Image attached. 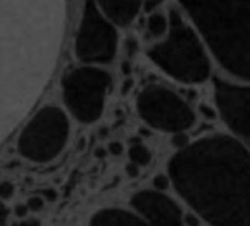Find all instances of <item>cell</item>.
Masks as SVG:
<instances>
[{
	"label": "cell",
	"instance_id": "cell-1",
	"mask_svg": "<svg viewBox=\"0 0 250 226\" xmlns=\"http://www.w3.org/2000/svg\"><path fill=\"white\" fill-rule=\"evenodd\" d=\"M167 179L208 225L249 226V150L238 138L187 143L169 159Z\"/></svg>",
	"mask_w": 250,
	"mask_h": 226
},
{
	"label": "cell",
	"instance_id": "cell-2",
	"mask_svg": "<svg viewBox=\"0 0 250 226\" xmlns=\"http://www.w3.org/2000/svg\"><path fill=\"white\" fill-rule=\"evenodd\" d=\"M217 62L249 80V0H178Z\"/></svg>",
	"mask_w": 250,
	"mask_h": 226
},
{
	"label": "cell",
	"instance_id": "cell-3",
	"mask_svg": "<svg viewBox=\"0 0 250 226\" xmlns=\"http://www.w3.org/2000/svg\"><path fill=\"white\" fill-rule=\"evenodd\" d=\"M148 59L167 76L185 85L203 83L211 74L210 57L201 37L187 25L176 7L169 9L166 37L148 50Z\"/></svg>",
	"mask_w": 250,
	"mask_h": 226
},
{
	"label": "cell",
	"instance_id": "cell-4",
	"mask_svg": "<svg viewBox=\"0 0 250 226\" xmlns=\"http://www.w3.org/2000/svg\"><path fill=\"white\" fill-rule=\"evenodd\" d=\"M69 118L58 106H44L23 127L18 152L34 163L53 161L69 140Z\"/></svg>",
	"mask_w": 250,
	"mask_h": 226
},
{
	"label": "cell",
	"instance_id": "cell-5",
	"mask_svg": "<svg viewBox=\"0 0 250 226\" xmlns=\"http://www.w3.org/2000/svg\"><path fill=\"white\" fill-rule=\"evenodd\" d=\"M109 72L95 66H80L67 71L62 78L63 103L81 124H92L103 115Z\"/></svg>",
	"mask_w": 250,
	"mask_h": 226
},
{
	"label": "cell",
	"instance_id": "cell-6",
	"mask_svg": "<svg viewBox=\"0 0 250 226\" xmlns=\"http://www.w3.org/2000/svg\"><path fill=\"white\" fill-rule=\"evenodd\" d=\"M138 112L145 122L157 131L185 133L196 124L192 106L164 85H146L138 95Z\"/></svg>",
	"mask_w": 250,
	"mask_h": 226
},
{
	"label": "cell",
	"instance_id": "cell-7",
	"mask_svg": "<svg viewBox=\"0 0 250 226\" xmlns=\"http://www.w3.org/2000/svg\"><path fill=\"white\" fill-rule=\"evenodd\" d=\"M118 50V34L104 18L95 0H85L80 28L74 41L76 59L85 64H109Z\"/></svg>",
	"mask_w": 250,
	"mask_h": 226
},
{
	"label": "cell",
	"instance_id": "cell-8",
	"mask_svg": "<svg viewBox=\"0 0 250 226\" xmlns=\"http://www.w3.org/2000/svg\"><path fill=\"white\" fill-rule=\"evenodd\" d=\"M213 95L224 124L234 138L245 143L249 140V87L215 78Z\"/></svg>",
	"mask_w": 250,
	"mask_h": 226
},
{
	"label": "cell",
	"instance_id": "cell-9",
	"mask_svg": "<svg viewBox=\"0 0 250 226\" xmlns=\"http://www.w3.org/2000/svg\"><path fill=\"white\" fill-rule=\"evenodd\" d=\"M130 205L148 226H185L182 208L162 191H139L130 198Z\"/></svg>",
	"mask_w": 250,
	"mask_h": 226
},
{
	"label": "cell",
	"instance_id": "cell-10",
	"mask_svg": "<svg viewBox=\"0 0 250 226\" xmlns=\"http://www.w3.org/2000/svg\"><path fill=\"white\" fill-rule=\"evenodd\" d=\"M99 11L116 27H129L138 18L145 0H95Z\"/></svg>",
	"mask_w": 250,
	"mask_h": 226
},
{
	"label": "cell",
	"instance_id": "cell-11",
	"mask_svg": "<svg viewBox=\"0 0 250 226\" xmlns=\"http://www.w3.org/2000/svg\"><path fill=\"white\" fill-rule=\"evenodd\" d=\"M90 226H148L145 219L124 208H103L92 216Z\"/></svg>",
	"mask_w": 250,
	"mask_h": 226
},
{
	"label": "cell",
	"instance_id": "cell-12",
	"mask_svg": "<svg viewBox=\"0 0 250 226\" xmlns=\"http://www.w3.org/2000/svg\"><path fill=\"white\" fill-rule=\"evenodd\" d=\"M167 32V16L162 13H152L146 18V34L150 37H162Z\"/></svg>",
	"mask_w": 250,
	"mask_h": 226
},
{
	"label": "cell",
	"instance_id": "cell-13",
	"mask_svg": "<svg viewBox=\"0 0 250 226\" xmlns=\"http://www.w3.org/2000/svg\"><path fill=\"white\" fill-rule=\"evenodd\" d=\"M129 159L130 163L138 164V166H146L152 161V152L146 145L143 143H132L129 147Z\"/></svg>",
	"mask_w": 250,
	"mask_h": 226
},
{
	"label": "cell",
	"instance_id": "cell-14",
	"mask_svg": "<svg viewBox=\"0 0 250 226\" xmlns=\"http://www.w3.org/2000/svg\"><path fill=\"white\" fill-rule=\"evenodd\" d=\"M28 207V210L30 212H39V210H42L46 205V200L42 198V196H32V198H28V202L25 203Z\"/></svg>",
	"mask_w": 250,
	"mask_h": 226
},
{
	"label": "cell",
	"instance_id": "cell-15",
	"mask_svg": "<svg viewBox=\"0 0 250 226\" xmlns=\"http://www.w3.org/2000/svg\"><path fill=\"white\" fill-rule=\"evenodd\" d=\"M14 191H16V187H14L13 182H9V181L0 182V198H2V200L13 198V196H14Z\"/></svg>",
	"mask_w": 250,
	"mask_h": 226
},
{
	"label": "cell",
	"instance_id": "cell-16",
	"mask_svg": "<svg viewBox=\"0 0 250 226\" xmlns=\"http://www.w3.org/2000/svg\"><path fill=\"white\" fill-rule=\"evenodd\" d=\"M153 185H155V191H164L167 185H169V179H167V175H157L155 179H153Z\"/></svg>",
	"mask_w": 250,
	"mask_h": 226
},
{
	"label": "cell",
	"instance_id": "cell-17",
	"mask_svg": "<svg viewBox=\"0 0 250 226\" xmlns=\"http://www.w3.org/2000/svg\"><path fill=\"white\" fill-rule=\"evenodd\" d=\"M173 145H174V147H178V149H183V147L187 145V136L183 135V133L173 135Z\"/></svg>",
	"mask_w": 250,
	"mask_h": 226
},
{
	"label": "cell",
	"instance_id": "cell-18",
	"mask_svg": "<svg viewBox=\"0 0 250 226\" xmlns=\"http://www.w3.org/2000/svg\"><path fill=\"white\" fill-rule=\"evenodd\" d=\"M107 152L109 154H113V156H120L122 154V150H124V147H122V143L120 141H111V143L107 145Z\"/></svg>",
	"mask_w": 250,
	"mask_h": 226
},
{
	"label": "cell",
	"instance_id": "cell-19",
	"mask_svg": "<svg viewBox=\"0 0 250 226\" xmlns=\"http://www.w3.org/2000/svg\"><path fill=\"white\" fill-rule=\"evenodd\" d=\"M183 225H185V226H199L197 216H192V214H187V216H183Z\"/></svg>",
	"mask_w": 250,
	"mask_h": 226
},
{
	"label": "cell",
	"instance_id": "cell-20",
	"mask_svg": "<svg viewBox=\"0 0 250 226\" xmlns=\"http://www.w3.org/2000/svg\"><path fill=\"white\" fill-rule=\"evenodd\" d=\"M125 172H127V175L129 177H138L139 175V166L134 163H129L127 166H125Z\"/></svg>",
	"mask_w": 250,
	"mask_h": 226
},
{
	"label": "cell",
	"instance_id": "cell-21",
	"mask_svg": "<svg viewBox=\"0 0 250 226\" xmlns=\"http://www.w3.org/2000/svg\"><path fill=\"white\" fill-rule=\"evenodd\" d=\"M164 0H145V4H143V7L146 11H152V9H155L157 5H161Z\"/></svg>",
	"mask_w": 250,
	"mask_h": 226
},
{
	"label": "cell",
	"instance_id": "cell-22",
	"mask_svg": "<svg viewBox=\"0 0 250 226\" xmlns=\"http://www.w3.org/2000/svg\"><path fill=\"white\" fill-rule=\"evenodd\" d=\"M14 214H16L20 219H23V217L28 214V207H27V205H16V208H14Z\"/></svg>",
	"mask_w": 250,
	"mask_h": 226
},
{
	"label": "cell",
	"instance_id": "cell-23",
	"mask_svg": "<svg viewBox=\"0 0 250 226\" xmlns=\"http://www.w3.org/2000/svg\"><path fill=\"white\" fill-rule=\"evenodd\" d=\"M5 219H7V207H5L4 202L0 200V226L5 225Z\"/></svg>",
	"mask_w": 250,
	"mask_h": 226
},
{
	"label": "cell",
	"instance_id": "cell-24",
	"mask_svg": "<svg viewBox=\"0 0 250 226\" xmlns=\"http://www.w3.org/2000/svg\"><path fill=\"white\" fill-rule=\"evenodd\" d=\"M18 226H41V223L37 219H23Z\"/></svg>",
	"mask_w": 250,
	"mask_h": 226
},
{
	"label": "cell",
	"instance_id": "cell-25",
	"mask_svg": "<svg viewBox=\"0 0 250 226\" xmlns=\"http://www.w3.org/2000/svg\"><path fill=\"white\" fill-rule=\"evenodd\" d=\"M44 196L48 200H55L57 198V193H55V189H44Z\"/></svg>",
	"mask_w": 250,
	"mask_h": 226
},
{
	"label": "cell",
	"instance_id": "cell-26",
	"mask_svg": "<svg viewBox=\"0 0 250 226\" xmlns=\"http://www.w3.org/2000/svg\"><path fill=\"white\" fill-rule=\"evenodd\" d=\"M106 152H107V150H103V149H97V150H95V156H97V158H103V156H104V154H106Z\"/></svg>",
	"mask_w": 250,
	"mask_h": 226
}]
</instances>
